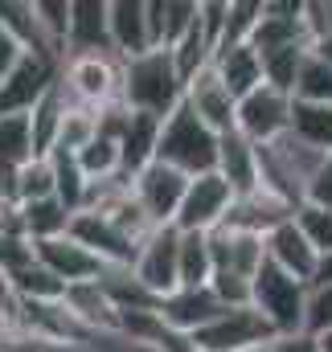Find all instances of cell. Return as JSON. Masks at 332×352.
<instances>
[{
    "label": "cell",
    "instance_id": "1",
    "mask_svg": "<svg viewBox=\"0 0 332 352\" xmlns=\"http://www.w3.org/2000/svg\"><path fill=\"white\" fill-rule=\"evenodd\" d=\"M119 102L136 115H152L165 123L168 115L185 102V82L172 66L168 50H148L132 62H123V87H119Z\"/></svg>",
    "mask_w": 332,
    "mask_h": 352
},
{
    "label": "cell",
    "instance_id": "2",
    "mask_svg": "<svg viewBox=\"0 0 332 352\" xmlns=\"http://www.w3.org/2000/svg\"><path fill=\"white\" fill-rule=\"evenodd\" d=\"M156 164H168L180 176H205L218 168V131H209L185 102L160 123L156 135Z\"/></svg>",
    "mask_w": 332,
    "mask_h": 352
},
{
    "label": "cell",
    "instance_id": "3",
    "mask_svg": "<svg viewBox=\"0 0 332 352\" xmlns=\"http://www.w3.org/2000/svg\"><path fill=\"white\" fill-rule=\"evenodd\" d=\"M304 299H308V283L283 274L279 266L262 258L258 274L250 278V307L271 324L275 336L304 332Z\"/></svg>",
    "mask_w": 332,
    "mask_h": 352
},
{
    "label": "cell",
    "instance_id": "4",
    "mask_svg": "<svg viewBox=\"0 0 332 352\" xmlns=\"http://www.w3.org/2000/svg\"><path fill=\"white\" fill-rule=\"evenodd\" d=\"M271 340H275L271 324L250 303L247 307H226L218 320H209L201 332L189 336V344L197 352H247V349H262Z\"/></svg>",
    "mask_w": 332,
    "mask_h": 352
},
{
    "label": "cell",
    "instance_id": "5",
    "mask_svg": "<svg viewBox=\"0 0 332 352\" xmlns=\"http://www.w3.org/2000/svg\"><path fill=\"white\" fill-rule=\"evenodd\" d=\"M58 82L70 94V102H83V107H94L98 111L107 102H119L123 62L115 54H107V58H66Z\"/></svg>",
    "mask_w": 332,
    "mask_h": 352
},
{
    "label": "cell",
    "instance_id": "6",
    "mask_svg": "<svg viewBox=\"0 0 332 352\" xmlns=\"http://www.w3.org/2000/svg\"><path fill=\"white\" fill-rule=\"evenodd\" d=\"M230 205H234V188L218 173L193 176L189 188H185V197H180V209H176L172 226L180 234H209V230H218L226 221Z\"/></svg>",
    "mask_w": 332,
    "mask_h": 352
},
{
    "label": "cell",
    "instance_id": "7",
    "mask_svg": "<svg viewBox=\"0 0 332 352\" xmlns=\"http://www.w3.org/2000/svg\"><path fill=\"white\" fill-rule=\"evenodd\" d=\"M234 131L247 135L254 148L275 144L279 135L291 131V94H279V90H271V87L250 90L247 98H238Z\"/></svg>",
    "mask_w": 332,
    "mask_h": 352
},
{
    "label": "cell",
    "instance_id": "8",
    "mask_svg": "<svg viewBox=\"0 0 332 352\" xmlns=\"http://www.w3.org/2000/svg\"><path fill=\"white\" fill-rule=\"evenodd\" d=\"M132 274L156 295L165 299L180 287V230L176 226H160L144 238L136 263H132Z\"/></svg>",
    "mask_w": 332,
    "mask_h": 352
},
{
    "label": "cell",
    "instance_id": "9",
    "mask_svg": "<svg viewBox=\"0 0 332 352\" xmlns=\"http://www.w3.org/2000/svg\"><path fill=\"white\" fill-rule=\"evenodd\" d=\"M58 74H62V62L58 58L21 54V62L0 82V115H29L37 107V98L58 82Z\"/></svg>",
    "mask_w": 332,
    "mask_h": 352
},
{
    "label": "cell",
    "instance_id": "10",
    "mask_svg": "<svg viewBox=\"0 0 332 352\" xmlns=\"http://www.w3.org/2000/svg\"><path fill=\"white\" fill-rule=\"evenodd\" d=\"M185 188H189V176H180L176 168H168V164H156V160H152L144 173L132 176V197H136V205L144 209V217H148L156 230H160V226H172Z\"/></svg>",
    "mask_w": 332,
    "mask_h": 352
},
{
    "label": "cell",
    "instance_id": "11",
    "mask_svg": "<svg viewBox=\"0 0 332 352\" xmlns=\"http://www.w3.org/2000/svg\"><path fill=\"white\" fill-rule=\"evenodd\" d=\"M66 234H70L79 246H86V250H90L103 266H111V270H132L136 254H140V246H136L132 238H123V234H119L103 213H94V209L74 213Z\"/></svg>",
    "mask_w": 332,
    "mask_h": 352
},
{
    "label": "cell",
    "instance_id": "12",
    "mask_svg": "<svg viewBox=\"0 0 332 352\" xmlns=\"http://www.w3.org/2000/svg\"><path fill=\"white\" fill-rule=\"evenodd\" d=\"M185 107H189L209 131H218V135L234 131V111H238V102H234V94L226 90V82L218 78L214 66L197 70V74L185 82Z\"/></svg>",
    "mask_w": 332,
    "mask_h": 352
},
{
    "label": "cell",
    "instance_id": "13",
    "mask_svg": "<svg viewBox=\"0 0 332 352\" xmlns=\"http://www.w3.org/2000/svg\"><path fill=\"white\" fill-rule=\"evenodd\" d=\"M111 33H107V0H70V25H66V58H107Z\"/></svg>",
    "mask_w": 332,
    "mask_h": 352
},
{
    "label": "cell",
    "instance_id": "14",
    "mask_svg": "<svg viewBox=\"0 0 332 352\" xmlns=\"http://www.w3.org/2000/svg\"><path fill=\"white\" fill-rule=\"evenodd\" d=\"M33 254L45 270H54L66 287H79V283H98L111 266H103L86 246H79L70 234L62 238H50V242H33Z\"/></svg>",
    "mask_w": 332,
    "mask_h": 352
},
{
    "label": "cell",
    "instance_id": "15",
    "mask_svg": "<svg viewBox=\"0 0 332 352\" xmlns=\"http://www.w3.org/2000/svg\"><path fill=\"white\" fill-rule=\"evenodd\" d=\"M160 320H165L168 332H180V336H193L201 332L209 320H218L226 307L218 303V295L209 287H176L172 295L160 299Z\"/></svg>",
    "mask_w": 332,
    "mask_h": 352
},
{
    "label": "cell",
    "instance_id": "16",
    "mask_svg": "<svg viewBox=\"0 0 332 352\" xmlns=\"http://www.w3.org/2000/svg\"><path fill=\"white\" fill-rule=\"evenodd\" d=\"M107 33H111V50L119 62H132L140 54L152 50V33H148V4L144 0H107Z\"/></svg>",
    "mask_w": 332,
    "mask_h": 352
},
{
    "label": "cell",
    "instance_id": "17",
    "mask_svg": "<svg viewBox=\"0 0 332 352\" xmlns=\"http://www.w3.org/2000/svg\"><path fill=\"white\" fill-rule=\"evenodd\" d=\"M291 217V205L271 197L267 188H254L247 197H234L222 230H234V234H250V238H267L275 226H283Z\"/></svg>",
    "mask_w": 332,
    "mask_h": 352
},
{
    "label": "cell",
    "instance_id": "18",
    "mask_svg": "<svg viewBox=\"0 0 332 352\" xmlns=\"http://www.w3.org/2000/svg\"><path fill=\"white\" fill-rule=\"evenodd\" d=\"M209 258H214V274H234V278H254L258 266L267 258L262 250V238H250V234H234V230H209Z\"/></svg>",
    "mask_w": 332,
    "mask_h": 352
},
{
    "label": "cell",
    "instance_id": "19",
    "mask_svg": "<svg viewBox=\"0 0 332 352\" xmlns=\"http://www.w3.org/2000/svg\"><path fill=\"white\" fill-rule=\"evenodd\" d=\"M262 250H267V263L279 266L283 274H291V278H300V283H312V278H316L320 254L308 246V238L295 230L291 217H287L283 226H275V230L262 238Z\"/></svg>",
    "mask_w": 332,
    "mask_h": 352
},
{
    "label": "cell",
    "instance_id": "20",
    "mask_svg": "<svg viewBox=\"0 0 332 352\" xmlns=\"http://www.w3.org/2000/svg\"><path fill=\"white\" fill-rule=\"evenodd\" d=\"M300 8H304V0H262V16L250 33V45L258 54L283 50V45H308L304 25H300Z\"/></svg>",
    "mask_w": 332,
    "mask_h": 352
},
{
    "label": "cell",
    "instance_id": "21",
    "mask_svg": "<svg viewBox=\"0 0 332 352\" xmlns=\"http://www.w3.org/2000/svg\"><path fill=\"white\" fill-rule=\"evenodd\" d=\"M214 173L234 188V197L254 192L258 188V148L250 144L247 135H238V131L218 135V168Z\"/></svg>",
    "mask_w": 332,
    "mask_h": 352
},
{
    "label": "cell",
    "instance_id": "22",
    "mask_svg": "<svg viewBox=\"0 0 332 352\" xmlns=\"http://www.w3.org/2000/svg\"><path fill=\"white\" fill-rule=\"evenodd\" d=\"M209 66L218 70V78L226 82V90L234 94V102L238 98H247L250 90L262 87V66H258V50L254 45H226V50H218L214 58H209Z\"/></svg>",
    "mask_w": 332,
    "mask_h": 352
},
{
    "label": "cell",
    "instance_id": "23",
    "mask_svg": "<svg viewBox=\"0 0 332 352\" xmlns=\"http://www.w3.org/2000/svg\"><path fill=\"white\" fill-rule=\"evenodd\" d=\"M156 135H160V119L132 111V123H127V131L119 140V168L127 176L144 173L156 160Z\"/></svg>",
    "mask_w": 332,
    "mask_h": 352
},
{
    "label": "cell",
    "instance_id": "24",
    "mask_svg": "<svg viewBox=\"0 0 332 352\" xmlns=\"http://www.w3.org/2000/svg\"><path fill=\"white\" fill-rule=\"evenodd\" d=\"M66 107H70L66 90H62V82H54V87L37 98V107L29 111V127H33V152H37V156H50V152H54V144H58V127H62V115H66Z\"/></svg>",
    "mask_w": 332,
    "mask_h": 352
},
{
    "label": "cell",
    "instance_id": "25",
    "mask_svg": "<svg viewBox=\"0 0 332 352\" xmlns=\"http://www.w3.org/2000/svg\"><path fill=\"white\" fill-rule=\"evenodd\" d=\"M70 209L58 201V197H41V201H25L21 205V226H25V238L29 242H50V238H62L70 230Z\"/></svg>",
    "mask_w": 332,
    "mask_h": 352
},
{
    "label": "cell",
    "instance_id": "26",
    "mask_svg": "<svg viewBox=\"0 0 332 352\" xmlns=\"http://www.w3.org/2000/svg\"><path fill=\"white\" fill-rule=\"evenodd\" d=\"M8 287H12V295H17L21 303H62V299H66V283H62L54 270H45L37 258L25 266V270H17V274L8 278Z\"/></svg>",
    "mask_w": 332,
    "mask_h": 352
},
{
    "label": "cell",
    "instance_id": "27",
    "mask_svg": "<svg viewBox=\"0 0 332 352\" xmlns=\"http://www.w3.org/2000/svg\"><path fill=\"white\" fill-rule=\"evenodd\" d=\"M98 287H103V295L111 299L115 311H152V307H160V299H156L132 270H107V274L98 278Z\"/></svg>",
    "mask_w": 332,
    "mask_h": 352
},
{
    "label": "cell",
    "instance_id": "28",
    "mask_svg": "<svg viewBox=\"0 0 332 352\" xmlns=\"http://www.w3.org/2000/svg\"><path fill=\"white\" fill-rule=\"evenodd\" d=\"M291 135L316 152H332V107H312L291 98Z\"/></svg>",
    "mask_w": 332,
    "mask_h": 352
},
{
    "label": "cell",
    "instance_id": "29",
    "mask_svg": "<svg viewBox=\"0 0 332 352\" xmlns=\"http://www.w3.org/2000/svg\"><path fill=\"white\" fill-rule=\"evenodd\" d=\"M50 168H54V197H58V201H62V205H66L70 213H83L90 180L83 176L79 160H74L70 152L54 148V152H50Z\"/></svg>",
    "mask_w": 332,
    "mask_h": 352
},
{
    "label": "cell",
    "instance_id": "30",
    "mask_svg": "<svg viewBox=\"0 0 332 352\" xmlns=\"http://www.w3.org/2000/svg\"><path fill=\"white\" fill-rule=\"evenodd\" d=\"M304 54H308V45L262 50V54H258V66H262V87L279 90V94H291V90H295V74H300V66H304Z\"/></svg>",
    "mask_w": 332,
    "mask_h": 352
},
{
    "label": "cell",
    "instance_id": "31",
    "mask_svg": "<svg viewBox=\"0 0 332 352\" xmlns=\"http://www.w3.org/2000/svg\"><path fill=\"white\" fill-rule=\"evenodd\" d=\"M295 102H312V107H332V66L324 58H316L312 50L304 54V66L295 74Z\"/></svg>",
    "mask_w": 332,
    "mask_h": 352
},
{
    "label": "cell",
    "instance_id": "32",
    "mask_svg": "<svg viewBox=\"0 0 332 352\" xmlns=\"http://www.w3.org/2000/svg\"><path fill=\"white\" fill-rule=\"evenodd\" d=\"M94 135H98V111L94 107H83V102H70L66 115H62V127H58V144L54 148H62V152L74 156V152H83Z\"/></svg>",
    "mask_w": 332,
    "mask_h": 352
},
{
    "label": "cell",
    "instance_id": "33",
    "mask_svg": "<svg viewBox=\"0 0 332 352\" xmlns=\"http://www.w3.org/2000/svg\"><path fill=\"white\" fill-rule=\"evenodd\" d=\"M37 152H33V127H29V115H0V164H29Z\"/></svg>",
    "mask_w": 332,
    "mask_h": 352
},
{
    "label": "cell",
    "instance_id": "34",
    "mask_svg": "<svg viewBox=\"0 0 332 352\" xmlns=\"http://www.w3.org/2000/svg\"><path fill=\"white\" fill-rule=\"evenodd\" d=\"M214 258L205 234H180V287H209Z\"/></svg>",
    "mask_w": 332,
    "mask_h": 352
},
{
    "label": "cell",
    "instance_id": "35",
    "mask_svg": "<svg viewBox=\"0 0 332 352\" xmlns=\"http://www.w3.org/2000/svg\"><path fill=\"white\" fill-rule=\"evenodd\" d=\"M291 221H295V230L308 238V246L316 254H332V209L312 205V201H300L291 209Z\"/></svg>",
    "mask_w": 332,
    "mask_h": 352
},
{
    "label": "cell",
    "instance_id": "36",
    "mask_svg": "<svg viewBox=\"0 0 332 352\" xmlns=\"http://www.w3.org/2000/svg\"><path fill=\"white\" fill-rule=\"evenodd\" d=\"M74 160H79V168L83 176L94 184V180H111V176H119V144H111V140H103V135H94L90 144H86L83 152H74Z\"/></svg>",
    "mask_w": 332,
    "mask_h": 352
},
{
    "label": "cell",
    "instance_id": "37",
    "mask_svg": "<svg viewBox=\"0 0 332 352\" xmlns=\"http://www.w3.org/2000/svg\"><path fill=\"white\" fill-rule=\"evenodd\" d=\"M258 16H262V0H226V29H222L218 50H226V45H247L250 33H254V25H258ZM218 50H214V54H218Z\"/></svg>",
    "mask_w": 332,
    "mask_h": 352
},
{
    "label": "cell",
    "instance_id": "38",
    "mask_svg": "<svg viewBox=\"0 0 332 352\" xmlns=\"http://www.w3.org/2000/svg\"><path fill=\"white\" fill-rule=\"evenodd\" d=\"M33 16H37L45 41L62 54L66 50V25H70V0H33Z\"/></svg>",
    "mask_w": 332,
    "mask_h": 352
},
{
    "label": "cell",
    "instance_id": "39",
    "mask_svg": "<svg viewBox=\"0 0 332 352\" xmlns=\"http://www.w3.org/2000/svg\"><path fill=\"white\" fill-rule=\"evenodd\" d=\"M304 332H308V336H324V332H332V283H308Z\"/></svg>",
    "mask_w": 332,
    "mask_h": 352
},
{
    "label": "cell",
    "instance_id": "40",
    "mask_svg": "<svg viewBox=\"0 0 332 352\" xmlns=\"http://www.w3.org/2000/svg\"><path fill=\"white\" fill-rule=\"evenodd\" d=\"M41 197H54V168H50V156H33L29 164H21V180H17V201H41Z\"/></svg>",
    "mask_w": 332,
    "mask_h": 352
},
{
    "label": "cell",
    "instance_id": "41",
    "mask_svg": "<svg viewBox=\"0 0 332 352\" xmlns=\"http://www.w3.org/2000/svg\"><path fill=\"white\" fill-rule=\"evenodd\" d=\"M300 25H304V41L308 50L332 37V0H304L300 8Z\"/></svg>",
    "mask_w": 332,
    "mask_h": 352
},
{
    "label": "cell",
    "instance_id": "42",
    "mask_svg": "<svg viewBox=\"0 0 332 352\" xmlns=\"http://www.w3.org/2000/svg\"><path fill=\"white\" fill-rule=\"evenodd\" d=\"M33 258L37 254H33V242L29 238H0V274L4 278H12L17 270H25Z\"/></svg>",
    "mask_w": 332,
    "mask_h": 352
},
{
    "label": "cell",
    "instance_id": "43",
    "mask_svg": "<svg viewBox=\"0 0 332 352\" xmlns=\"http://www.w3.org/2000/svg\"><path fill=\"white\" fill-rule=\"evenodd\" d=\"M304 201H312V205H324L332 209V152L320 160V168L312 173L308 180V188H304Z\"/></svg>",
    "mask_w": 332,
    "mask_h": 352
},
{
    "label": "cell",
    "instance_id": "44",
    "mask_svg": "<svg viewBox=\"0 0 332 352\" xmlns=\"http://www.w3.org/2000/svg\"><path fill=\"white\" fill-rule=\"evenodd\" d=\"M267 352H320V340L308 332H291V336H275Z\"/></svg>",
    "mask_w": 332,
    "mask_h": 352
},
{
    "label": "cell",
    "instance_id": "45",
    "mask_svg": "<svg viewBox=\"0 0 332 352\" xmlns=\"http://www.w3.org/2000/svg\"><path fill=\"white\" fill-rule=\"evenodd\" d=\"M21 54H25V50H21V45H17V41L0 29V82H4V78H8V70L21 62Z\"/></svg>",
    "mask_w": 332,
    "mask_h": 352
},
{
    "label": "cell",
    "instance_id": "46",
    "mask_svg": "<svg viewBox=\"0 0 332 352\" xmlns=\"http://www.w3.org/2000/svg\"><path fill=\"white\" fill-rule=\"evenodd\" d=\"M312 283H332V254H320V266H316Z\"/></svg>",
    "mask_w": 332,
    "mask_h": 352
},
{
    "label": "cell",
    "instance_id": "47",
    "mask_svg": "<svg viewBox=\"0 0 332 352\" xmlns=\"http://www.w3.org/2000/svg\"><path fill=\"white\" fill-rule=\"evenodd\" d=\"M320 340V352H332V332H324V336H316Z\"/></svg>",
    "mask_w": 332,
    "mask_h": 352
},
{
    "label": "cell",
    "instance_id": "48",
    "mask_svg": "<svg viewBox=\"0 0 332 352\" xmlns=\"http://www.w3.org/2000/svg\"><path fill=\"white\" fill-rule=\"evenodd\" d=\"M247 352H267V344H262V349H247Z\"/></svg>",
    "mask_w": 332,
    "mask_h": 352
}]
</instances>
